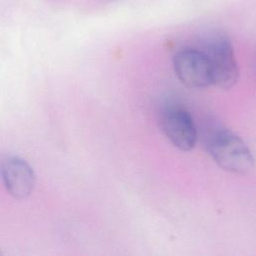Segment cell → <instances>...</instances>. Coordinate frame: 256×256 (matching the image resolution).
Here are the masks:
<instances>
[{
  "instance_id": "cell-6",
  "label": "cell",
  "mask_w": 256,
  "mask_h": 256,
  "mask_svg": "<svg viewBox=\"0 0 256 256\" xmlns=\"http://www.w3.org/2000/svg\"><path fill=\"white\" fill-rule=\"evenodd\" d=\"M0 254H1V251H0Z\"/></svg>"
},
{
  "instance_id": "cell-1",
  "label": "cell",
  "mask_w": 256,
  "mask_h": 256,
  "mask_svg": "<svg viewBox=\"0 0 256 256\" xmlns=\"http://www.w3.org/2000/svg\"><path fill=\"white\" fill-rule=\"evenodd\" d=\"M206 147L217 165L226 171L244 174L254 166V157L248 146L227 129L213 131L207 138Z\"/></svg>"
},
{
  "instance_id": "cell-5",
  "label": "cell",
  "mask_w": 256,
  "mask_h": 256,
  "mask_svg": "<svg viewBox=\"0 0 256 256\" xmlns=\"http://www.w3.org/2000/svg\"><path fill=\"white\" fill-rule=\"evenodd\" d=\"M0 177L7 191L17 199H24L33 191L34 171L18 156H5L0 160Z\"/></svg>"
},
{
  "instance_id": "cell-4",
  "label": "cell",
  "mask_w": 256,
  "mask_h": 256,
  "mask_svg": "<svg viewBox=\"0 0 256 256\" xmlns=\"http://www.w3.org/2000/svg\"><path fill=\"white\" fill-rule=\"evenodd\" d=\"M161 128L168 140L182 151H190L197 142V128L191 115L179 107L167 108L161 116Z\"/></svg>"
},
{
  "instance_id": "cell-3",
  "label": "cell",
  "mask_w": 256,
  "mask_h": 256,
  "mask_svg": "<svg viewBox=\"0 0 256 256\" xmlns=\"http://www.w3.org/2000/svg\"><path fill=\"white\" fill-rule=\"evenodd\" d=\"M173 68L179 81L188 88L200 89L212 84L209 61L201 49L179 50L173 58Z\"/></svg>"
},
{
  "instance_id": "cell-2",
  "label": "cell",
  "mask_w": 256,
  "mask_h": 256,
  "mask_svg": "<svg viewBox=\"0 0 256 256\" xmlns=\"http://www.w3.org/2000/svg\"><path fill=\"white\" fill-rule=\"evenodd\" d=\"M203 51L209 61L212 84L223 89L233 87L239 70L230 40L223 35L213 36Z\"/></svg>"
}]
</instances>
